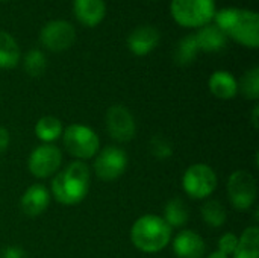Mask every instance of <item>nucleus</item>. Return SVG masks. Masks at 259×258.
<instances>
[{"instance_id": "nucleus-27", "label": "nucleus", "mask_w": 259, "mask_h": 258, "mask_svg": "<svg viewBox=\"0 0 259 258\" xmlns=\"http://www.w3.org/2000/svg\"><path fill=\"white\" fill-rule=\"evenodd\" d=\"M237 245H238V237L232 233H226L219 240V252L225 255H232L237 249Z\"/></svg>"}, {"instance_id": "nucleus-21", "label": "nucleus", "mask_w": 259, "mask_h": 258, "mask_svg": "<svg viewBox=\"0 0 259 258\" xmlns=\"http://www.w3.org/2000/svg\"><path fill=\"white\" fill-rule=\"evenodd\" d=\"M199 50L200 49H199L196 35L194 33L187 35L178 43V46L175 49V53H173V59H175V62L178 65H188L196 59Z\"/></svg>"}, {"instance_id": "nucleus-18", "label": "nucleus", "mask_w": 259, "mask_h": 258, "mask_svg": "<svg viewBox=\"0 0 259 258\" xmlns=\"http://www.w3.org/2000/svg\"><path fill=\"white\" fill-rule=\"evenodd\" d=\"M234 258H259V230L256 227L247 228L238 239Z\"/></svg>"}, {"instance_id": "nucleus-28", "label": "nucleus", "mask_w": 259, "mask_h": 258, "mask_svg": "<svg viewBox=\"0 0 259 258\" xmlns=\"http://www.w3.org/2000/svg\"><path fill=\"white\" fill-rule=\"evenodd\" d=\"M3 258H29V257H27V254H26L21 248H18V246H9V248H6V249H5V252H3Z\"/></svg>"}, {"instance_id": "nucleus-26", "label": "nucleus", "mask_w": 259, "mask_h": 258, "mask_svg": "<svg viewBox=\"0 0 259 258\" xmlns=\"http://www.w3.org/2000/svg\"><path fill=\"white\" fill-rule=\"evenodd\" d=\"M149 151L159 161H164V160H167V158H170L173 155V146H171V143L167 140V137H164L161 134H156V135H153L150 138Z\"/></svg>"}, {"instance_id": "nucleus-3", "label": "nucleus", "mask_w": 259, "mask_h": 258, "mask_svg": "<svg viewBox=\"0 0 259 258\" xmlns=\"http://www.w3.org/2000/svg\"><path fill=\"white\" fill-rule=\"evenodd\" d=\"M170 239L171 228L156 214H146L140 217L131 230V240L134 246L143 252H159L170 243Z\"/></svg>"}, {"instance_id": "nucleus-15", "label": "nucleus", "mask_w": 259, "mask_h": 258, "mask_svg": "<svg viewBox=\"0 0 259 258\" xmlns=\"http://www.w3.org/2000/svg\"><path fill=\"white\" fill-rule=\"evenodd\" d=\"M73 8L77 20L87 26L99 24L103 20L106 11L105 0H74Z\"/></svg>"}, {"instance_id": "nucleus-20", "label": "nucleus", "mask_w": 259, "mask_h": 258, "mask_svg": "<svg viewBox=\"0 0 259 258\" xmlns=\"http://www.w3.org/2000/svg\"><path fill=\"white\" fill-rule=\"evenodd\" d=\"M20 59L17 41L5 30H0V68H12Z\"/></svg>"}, {"instance_id": "nucleus-4", "label": "nucleus", "mask_w": 259, "mask_h": 258, "mask_svg": "<svg viewBox=\"0 0 259 258\" xmlns=\"http://www.w3.org/2000/svg\"><path fill=\"white\" fill-rule=\"evenodd\" d=\"M214 14L215 0H171V15L182 26H205Z\"/></svg>"}, {"instance_id": "nucleus-23", "label": "nucleus", "mask_w": 259, "mask_h": 258, "mask_svg": "<svg viewBox=\"0 0 259 258\" xmlns=\"http://www.w3.org/2000/svg\"><path fill=\"white\" fill-rule=\"evenodd\" d=\"M202 217L206 225L219 228L226 222V210L219 201H208L202 207Z\"/></svg>"}, {"instance_id": "nucleus-6", "label": "nucleus", "mask_w": 259, "mask_h": 258, "mask_svg": "<svg viewBox=\"0 0 259 258\" xmlns=\"http://www.w3.org/2000/svg\"><path fill=\"white\" fill-rule=\"evenodd\" d=\"M182 187L193 199H205L217 189V175L206 164H193L182 176Z\"/></svg>"}, {"instance_id": "nucleus-12", "label": "nucleus", "mask_w": 259, "mask_h": 258, "mask_svg": "<svg viewBox=\"0 0 259 258\" xmlns=\"http://www.w3.org/2000/svg\"><path fill=\"white\" fill-rule=\"evenodd\" d=\"M159 38H161L159 30L155 26L143 24V26L135 27L129 33L127 46L132 50V53H135L138 56H143V55H147L149 52H152L158 46Z\"/></svg>"}, {"instance_id": "nucleus-7", "label": "nucleus", "mask_w": 259, "mask_h": 258, "mask_svg": "<svg viewBox=\"0 0 259 258\" xmlns=\"http://www.w3.org/2000/svg\"><path fill=\"white\" fill-rule=\"evenodd\" d=\"M228 195L232 207L238 211H247L256 199V181L246 170H237L229 176Z\"/></svg>"}, {"instance_id": "nucleus-25", "label": "nucleus", "mask_w": 259, "mask_h": 258, "mask_svg": "<svg viewBox=\"0 0 259 258\" xmlns=\"http://www.w3.org/2000/svg\"><path fill=\"white\" fill-rule=\"evenodd\" d=\"M238 90L246 99L256 100L259 97V68L253 67L246 71L238 84Z\"/></svg>"}, {"instance_id": "nucleus-31", "label": "nucleus", "mask_w": 259, "mask_h": 258, "mask_svg": "<svg viewBox=\"0 0 259 258\" xmlns=\"http://www.w3.org/2000/svg\"><path fill=\"white\" fill-rule=\"evenodd\" d=\"M258 113L259 108L258 106H255V109H253V125H255V126H258Z\"/></svg>"}, {"instance_id": "nucleus-24", "label": "nucleus", "mask_w": 259, "mask_h": 258, "mask_svg": "<svg viewBox=\"0 0 259 258\" xmlns=\"http://www.w3.org/2000/svg\"><path fill=\"white\" fill-rule=\"evenodd\" d=\"M23 64H24V70L29 76L38 78V76L44 75V71L47 68V58L41 50L32 49L24 55Z\"/></svg>"}, {"instance_id": "nucleus-1", "label": "nucleus", "mask_w": 259, "mask_h": 258, "mask_svg": "<svg viewBox=\"0 0 259 258\" xmlns=\"http://www.w3.org/2000/svg\"><path fill=\"white\" fill-rule=\"evenodd\" d=\"M90 181L88 166L82 161H74L65 170L55 175L52 193L55 199L64 205H76L85 199L90 190Z\"/></svg>"}, {"instance_id": "nucleus-2", "label": "nucleus", "mask_w": 259, "mask_h": 258, "mask_svg": "<svg viewBox=\"0 0 259 258\" xmlns=\"http://www.w3.org/2000/svg\"><path fill=\"white\" fill-rule=\"evenodd\" d=\"M214 17L215 24L220 26L228 36H232L249 47L259 46V17L255 11L225 8L215 12Z\"/></svg>"}, {"instance_id": "nucleus-19", "label": "nucleus", "mask_w": 259, "mask_h": 258, "mask_svg": "<svg viewBox=\"0 0 259 258\" xmlns=\"http://www.w3.org/2000/svg\"><path fill=\"white\" fill-rule=\"evenodd\" d=\"M190 211L187 204L181 198H173L167 202L164 208V220L168 224L170 228H179L188 222Z\"/></svg>"}, {"instance_id": "nucleus-22", "label": "nucleus", "mask_w": 259, "mask_h": 258, "mask_svg": "<svg viewBox=\"0 0 259 258\" xmlns=\"http://www.w3.org/2000/svg\"><path fill=\"white\" fill-rule=\"evenodd\" d=\"M64 129H62V123L59 119L52 117V116H46L41 117L36 125H35V134L41 141L50 143L58 140L62 135Z\"/></svg>"}, {"instance_id": "nucleus-13", "label": "nucleus", "mask_w": 259, "mask_h": 258, "mask_svg": "<svg viewBox=\"0 0 259 258\" xmlns=\"http://www.w3.org/2000/svg\"><path fill=\"white\" fill-rule=\"evenodd\" d=\"M50 204V195L47 189L41 184L30 186L21 196L20 207L21 211L29 217H36L47 210Z\"/></svg>"}, {"instance_id": "nucleus-14", "label": "nucleus", "mask_w": 259, "mask_h": 258, "mask_svg": "<svg viewBox=\"0 0 259 258\" xmlns=\"http://www.w3.org/2000/svg\"><path fill=\"white\" fill-rule=\"evenodd\" d=\"M173 251L178 258H203L206 246L197 233L187 230L175 237Z\"/></svg>"}, {"instance_id": "nucleus-29", "label": "nucleus", "mask_w": 259, "mask_h": 258, "mask_svg": "<svg viewBox=\"0 0 259 258\" xmlns=\"http://www.w3.org/2000/svg\"><path fill=\"white\" fill-rule=\"evenodd\" d=\"M9 144V132L5 128H0V155L6 151Z\"/></svg>"}, {"instance_id": "nucleus-5", "label": "nucleus", "mask_w": 259, "mask_h": 258, "mask_svg": "<svg viewBox=\"0 0 259 258\" xmlns=\"http://www.w3.org/2000/svg\"><path fill=\"white\" fill-rule=\"evenodd\" d=\"M64 146L67 152L79 160L93 158L100 148L97 134L85 125H70L64 132Z\"/></svg>"}, {"instance_id": "nucleus-16", "label": "nucleus", "mask_w": 259, "mask_h": 258, "mask_svg": "<svg viewBox=\"0 0 259 258\" xmlns=\"http://www.w3.org/2000/svg\"><path fill=\"white\" fill-rule=\"evenodd\" d=\"M194 35H196L199 49L205 50V52H219L228 44V35L215 23L214 24H209V23L205 24Z\"/></svg>"}, {"instance_id": "nucleus-11", "label": "nucleus", "mask_w": 259, "mask_h": 258, "mask_svg": "<svg viewBox=\"0 0 259 258\" xmlns=\"http://www.w3.org/2000/svg\"><path fill=\"white\" fill-rule=\"evenodd\" d=\"M106 129L118 143H127L135 137V120L131 111L123 105H114L106 111Z\"/></svg>"}, {"instance_id": "nucleus-8", "label": "nucleus", "mask_w": 259, "mask_h": 258, "mask_svg": "<svg viewBox=\"0 0 259 258\" xmlns=\"http://www.w3.org/2000/svg\"><path fill=\"white\" fill-rule=\"evenodd\" d=\"M127 167V155L123 149L106 146L99 152L94 161V172L102 181H114L120 178Z\"/></svg>"}, {"instance_id": "nucleus-9", "label": "nucleus", "mask_w": 259, "mask_h": 258, "mask_svg": "<svg viewBox=\"0 0 259 258\" xmlns=\"http://www.w3.org/2000/svg\"><path fill=\"white\" fill-rule=\"evenodd\" d=\"M39 40L46 49L52 52H62L74 43L76 30L73 24L65 20H52L41 29Z\"/></svg>"}, {"instance_id": "nucleus-30", "label": "nucleus", "mask_w": 259, "mask_h": 258, "mask_svg": "<svg viewBox=\"0 0 259 258\" xmlns=\"http://www.w3.org/2000/svg\"><path fill=\"white\" fill-rule=\"evenodd\" d=\"M206 258H228V255H225V254H222V252H212L211 255H208Z\"/></svg>"}, {"instance_id": "nucleus-10", "label": "nucleus", "mask_w": 259, "mask_h": 258, "mask_svg": "<svg viewBox=\"0 0 259 258\" xmlns=\"http://www.w3.org/2000/svg\"><path fill=\"white\" fill-rule=\"evenodd\" d=\"M61 161L62 154L56 146L41 144L32 151L27 161V167L35 178H49L58 172Z\"/></svg>"}, {"instance_id": "nucleus-17", "label": "nucleus", "mask_w": 259, "mask_h": 258, "mask_svg": "<svg viewBox=\"0 0 259 258\" xmlns=\"http://www.w3.org/2000/svg\"><path fill=\"white\" fill-rule=\"evenodd\" d=\"M209 90L215 97L229 100L238 93V82L229 71L219 70L209 78Z\"/></svg>"}]
</instances>
